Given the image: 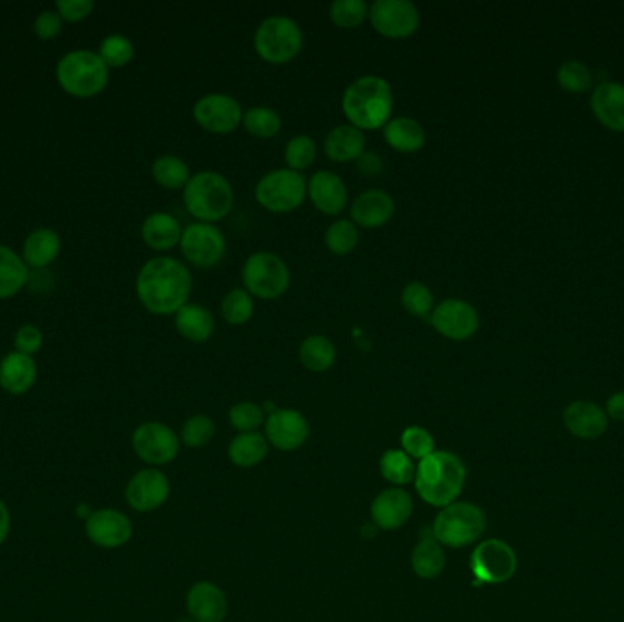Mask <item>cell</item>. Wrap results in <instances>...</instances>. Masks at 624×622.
<instances>
[{
	"label": "cell",
	"mask_w": 624,
	"mask_h": 622,
	"mask_svg": "<svg viewBox=\"0 0 624 622\" xmlns=\"http://www.w3.org/2000/svg\"><path fill=\"white\" fill-rule=\"evenodd\" d=\"M395 95L391 84L378 75H364L345 88L342 112L349 125L362 132L382 130L393 117Z\"/></svg>",
	"instance_id": "2"
},
{
	"label": "cell",
	"mask_w": 624,
	"mask_h": 622,
	"mask_svg": "<svg viewBox=\"0 0 624 622\" xmlns=\"http://www.w3.org/2000/svg\"><path fill=\"white\" fill-rule=\"evenodd\" d=\"M132 522L117 509H97L86 519V535L99 548L115 550L132 537Z\"/></svg>",
	"instance_id": "16"
},
{
	"label": "cell",
	"mask_w": 624,
	"mask_h": 622,
	"mask_svg": "<svg viewBox=\"0 0 624 622\" xmlns=\"http://www.w3.org/2000/svg\"><path fill=\"white\" fill-rule=\"evenodd\" d=\"M402 307L406 309L407 314L429 320L431 312L435 309V298L433 292L422 281H411L404 287V291L400 294Z\"/></svg>",
	"instance_id": "40"
},
{
	"label": "cell",
	"mask_w": 624,
	"mask_h": 622,
	"mask_svg": "<svg viewBox=\"0 0 624 622\" xmlns=\"http://www.w3.org/2000/svg\"><path fill=\"white\" fill-rule=\"evenodd\" d=\"M411 566L420 579H435L446 568V553L435 537L420 540L411 555Z\"/></svg>",
	"instance_id": "33"
},
{
	"label": "cell",
	"mask_w": 624,
	"mask_h": 622,
	"mask_svg": "<svg viewBox=\"0 0 624 622\" xmlns=\"http://www.w3.org/2000/svg\"><path fill=\"white\" fill-rule=\"evenodd\" d=\"M28 265L13 250L0 245V300L15 296L28 283Z\"/></svg>",
	"instance_id": "32"
},
{
	"label": "cell",
	"mask_w": 624,
	"mask_h": 622,
	"mask_svg": "<svg viewBox=\"0 0 624 622\" xmlns=\"http://www.w3.org/2000/svg\"><path fill=\"white\" fill-rule=\"evenodd\" d=\"M323 241L334 256H349L360 243V230L351 219H336L325 230Z\"/></svg>",
	"instance_id": "36"
},
{
	"label": "cell",
	"mask_w": 624,
	"mask_h": 622,
	"mask_svg": "<svg viewBox=\"0 0 624 622\" xmlns=\"http://www.w3.org/2000/svg\"><path fill=\"white\" fill-rule=\"evenodd\" d=\"M42 347V332L35 325H22L15 336V349L17 353L33 356L39 353Z\"/></svg>",
	"instance_id": "48"
},
{
	"label": "cell",
	"mask_w": 624,
	"mask_h": 622,
	"mask_svg": "<svg viewBox=\"0 0 624 622\" xmlns=\"http://www.w3.org/2000/svg\"><path fill=\"white\" fill-rule=\"evenodd\" d=\"M241 125L258 139H272L281 132V117L269 106H254L243 114Z\"/></svg>",
	"instance_id": "37"
},
{
	"label": "cell",
	"mask_w": 624,
	"mask_h": 622,
	"mask_svg": "<svg viewBox=\"0 0 624 622\" xmlns=\"http://www.w3.org/2000/svg\"><path fill=\"white\" fill-rule=\"evenodd\" d=\"M141 236L150 249L168 252V250L176 249L181 243L183 230L172 214L154 212L145 219L141 227Z\"/></svg>",
	"instance_id": "27"
},
{
	"label": "cell",
	"mask_w": 624,
	"mask_h": 622,
	"mask_svg": "<svg viewBox=\"0 0 624 622\" xmlns=\"http://www.w3.org/2000/svg\"><path fill=\"white\" fill-rule=\"evenodd\" d=\"M557 83L564 92L584 94L593 86V73L586 64L579 63V61H568L559 68Z\"/></svg>",
	"instance_id": "42"
},
{
	"label": "cell",
	"mask_w": 624,
	"mask_h": 622,
	"mask_svg": "<svg viewBox=\"0 0 624 622\" xmlns=\"http://www.w3.org/2000/svg\"><path fill=\"white\" fill-rule=\"evenodd\" d=\"M254 196L260 207L272 214H289L302 207L307 197V179L289 168H276L261 177Z\"/></svg>",
	"instance_id": "9"
},
{
	"label": "cell",
	"mask_w": 624,
	"mask_h": 622,
	"mask_svg": "<svg viewBox=\"0 0 624 622\" xmlns=\"http://www.w3.org/2000/svg\"><path fill=\"white\" fill-rule=\"evenodd\" d=\"M466 482L464 462L449 453L435 451L422 458L416 467L415 486L418 495L435 508H446L457 500Z\"/></svg>",
	"instance_id": "3"
},
{
	"label": "cell",
	"mask_w": 624,
	"mask_h": 622,
	"mask_svg": "<svg viewBox=\"0 0 624 622\" xmlns=\"http://www.w3.org/2000/svg\"><path fill=\"white\" fill-rule=\"evenodd\" d=\"M243 110L238 99L227 94H208L192 108L194 121L205 132L227 135L236 132L243 123Z\"/></svg>",
	"instance_id": "14"
},
{
	"label": "cell",
	"mask_w": 624,
	"mask_h": 622,
	"mask_svg": "<svg viewBox=\"0 0 624 622\" xmlns=\"http://www.w3.org/2000/svg\"><path fill=\"white\" fill-rule=\"evenodd\" d=\"M188 214L199 223L216 225L227 218L234 207V188L229 179L216 170H201L190 177L183 190Z\"/></svg>",
	"instance_id": "4"
},
{
	"label": "cell",
	"mask_w": 624,
	"mask_h": 622,
	"mask_svg": "<svg viewBox=\"0 0 624 622\" xmlns=\"http://www.w3.org/2000/svg\"><path fill=\"white\" fill-rule=\"evenodd\" d=\"M170 495L168 478L157 469L139 471L126 486V502L130 508L146 513L161 508Z\"/></svg>",
	"instance_id": "17"
},
{
	"label": "cell",
	"mask_w": 624,
	"mask_h": 622,
	"mask_svg": "<svg viewBox=\"0 0 624 622\" xmlns=\"http://www.w3.org/2000/svg\"><path fill=\"white\" fill-rule=\"evenodd\" d=\"M400 442L404 447V453L416 460H422V458L429 457L431 453H435V438L426 427H407L400 436Z\"/></svg>",
	"instance_id": "45"
},
{
	"label": "cell",
	"mask_w": 624,
	"mask_h": 622,
	"mask_svg": "<svg viewBox=\"0 0 624 622\" xmlns=\"http://www.w3.org/2000/svg\"><path fill=\"white\" fill-rule=\"evenodd\" d=\"M604 413L615 422H624V391L615 393L608 398Z\"/></svg>",
	"instance_id": "52"
},
{
	"label": "cell",
	"mask_w": 624,
	"mask_h": 622,
	"mask_svg": "<svg viewBox=\"0 0 624 622\" xmlns=\"http://www.w3.org/2000/svg\"><path fill=\"white\" fill-rule=\"evenodd\" d=\"M241 278L243 289L258 300H278L291 287V270L287 263L278 254L265 250L250 254L241 270Z\"/></svg>",
	"instance_id": "7"
},
{
	"label": "cell",
	"mask_w": 624,
	"mask_h": 622,
	"mask_svg": "<svg viewBox=\"0 0 624 622\" xmlns=\"http://www.w3.org/2000/svg\"><path fill=\"white\" fill-rule=\"evenodd\" d=\"M356 168L364 176H376L384 170V161L375 152H365L364 156L356 161Z\"/></svg>",
	"instance_id": "51"
},
{
	"label": "cell",
	"mask_w": 624,
	"mask_h": 622,
	"mask_svg": "<svg viewBox=\"0 0 624 622\" xmlns=\"http://www.w3.org/2000/svg\"><path fill=\"white\" fill-rule=\"evenodd\" d=\"M216 435L214 422L205 415H196L188 418L181 431V438L188 447L207 446L208 442Z\"/></svg>",
	"instance_id": "46"
},
{
	"label": "cell",
	"mask_w": 624,
	"mask_h": 622,
	"mask_svg": "<svg viewBox=\"0 0 624 622\" xmlns=\"http://www.w3.org/2000/svg\"><path fill=\"white\" fill-rule=\"evenodd\" d=\"M380 471H382L385 480H389L395 486H406L415 480L416 475L413 460L400 449H391L382 455Z\"/></svg>",
	"instance_id": "39"
},
{
	"label": "cell",
	"mask_w": 624,
	"mask_h": 622,
	"mask_svg": "<svg viewBox=\"0 0 624 622\" xmlns=\"http://www.w3.org/2000/svg\"><path fill=\"white\" fill-rule=\"evenodd\" d=\"M179 247L190 265L198 269H212L225 258L227 239L216 225L196 221L183 230Z\"/></svg>",
	"instance_id": "12"
},
{
	"label": "cell",
	"mask_w": 624,
	"mask_h": 622,
	"mask_svg": "<svg viewBox=\"0 0 624 622\" xmlns=\"http://www.w3.org/2000/svg\"><path fill=\"white\" fill-rule=\"evenodd\" d=\"M369 17V4L364 0H334L329 8V19L342 30H353Z\"/></svg>",
	"instance_id": "41"
},
{
	"label": "cell",
	"mask_w": 624,
	"mask_h": 622,
	"mask_svg": "<svg viewBox=\"0 0 624 622\" xmlns=\"http://www.w3.org/2000/svg\"><path fill=\"white\" fill-rule=\"evenodd\" d=\"M269 453V442L260 433H241L232 440L229 457L232 464L240 467H254L261 464Z\"/></svg>",
	"instance_id": "34"
},
{
	"label": "cell",
	"mask_w": 624,
	"mask_h": 622,
	"mask_svg": "<svg viewBox=\"0 0 624 622\" xmlns=\"http://www.w3.org/2000/svg\"><path fill=\"white\" fill-rule=\"evenodd\" d=\"M99 57L108 68H123L134 59V44L125 35H108L101 42Z\"/></svg>",
	"instance_id": "44"
},
{
	"label": "cell",
	"mask_w": 624,
	"mask_h": 622,
	"mask_svg": "<svg viewBox=\"0 0 624 622\" xmlns=\"http://www.w3.org/2000/svg\"><path fill=\"white\" fill-rule=\"evenodd\" d=\"M61 252V238L52 229L33 230L24 241L22 260L33 269H46Z\"/></svg>",
	"instance_id": "30"
},
{
	"label": "cell",
	"mask_w": 624,
	"mask_h": 622,
	"mask_svg": "<svg viewBox=\"0 0 624 622\" xmlns=\"http://www.w3.org/2000/svg\"><path fill=\"white\" fill-rule=\"evenodd\" d=\"M152 177L159 187L167 190H185L190 181V168L187 163L177 156L157 157L152 165Z\"/></svg>",
	"instance_id": "35"
},
{
	"label": "cell",
	"mask_w": 624,
	"mask_h": 622,
	"mask_svg": "<svg viewBox=\"0 0 624 622\" xmlns=\"http://www.w3.org/2000/svg\"><path fill=\"white\" fill-rule=\"evenodd\" d=\"M302 48V28L285 15H272L265 19L254 33V50L265 63H292Z\"/></svg>",
	"instance_id": "8"
},
{
	"label": "cell",
	"mask_w": 624,
	"mask_h": 622,
	"mask_svg": "<svg viewBox=\"0 0 624 622\" xmlns=\"http://www.w3.org/2000/svg\"><path fill=\"white\" fill-rule=\"evenodd\" d=\"M564 427L577 438L595 440L608 429V416L603 407L588 400H577L564 409Z\"/></svg>",
	"instance_id": "21"
},
{
	"label": "cell",
	"mask_w": 624,
	"mask_h": 622,
	"mask_svg": "<svg viewBox=\"0 0 624 622\" xmlns=\"http://www.w3.org/2000/svg\"><path fill=\"white\" fill-rule=\"evenodd\" d=\"M11 519L10 511L6 508V504L0 500V544L6 540L10 533Z\"/></svg>",
	"instance_id": "53"
},
{
	"label": "cell",
	"mask_w": 624,
	"mask_h": 622,
	"mask_svg": "<svg viewBox=\"0 0 624 622\" xmlns=\"http://www.w3.org/2000/svg\"><path fill=\"white\" fill-rule=\"evenodd\" d=\"M300 362L311 373H325L336 363V347L334 343L323 334L307 336L300 345Z\"/></svg>",
	"instance_id": "31"
},
{
	"label": "cell",
	"mask_w": 624,
	"mask_h": 622,
	"mask_svg": "<svg viewBox=\"0 0 624 622\" xmlns=\"http://www.w3.org/2000/svg\"><path fill=\"white\" fill-rule=\"evenodd\" d=\"M57 79L66 94L94 97L108 84V66L99 53L77 50L64 55L57 64Z\"/></svg>",
	"instance_id": "5"
},
{
	"label": "cell",
	"mask_w": 624,
	"mask_h": 622,
	"mask_svg": "<svg viewBox=\"0 0 624 622\" xmlns=\"http://www.w3.org/2000/svg\"><path fill=\"white\" fill-rule=\"evenodd\" d=\"M37 380V365L33 356L8 353L0 362V387L10 394L28 393Z\"/></svg>",
	"instance_id": "26"
},
{
	"label": "cell",
	"mask_w": 624,
	"mask_h": 622,
	"mask_svg": "<svg viewBox=\"0 0 624 622\" xmlns=\"http://www.w3.org/2000/svg\"><path fill=\"white\" fill-rule=\"evenodd\" d=\"M192 287L194 280L187 265L168 256L146 261L137 274V298L156 316H172L185 307Z\"/></svg>",
	"instance_id": "1"
},
{
	"label": "cell",
	"mask_w": 624,
	"mask_h": 622,
	"mask_svg": "<svg viewBox=\"0 0 624 622\" xmlns=\"http://www.w3.org/2000/svg\"><path fill=\"white\" fill-rule=\"evenodd\" d=\"M55 8L64 21L79 22L92 13L94 2L92 0H59Z\"/></svg>",
	"instance_id": "49"
},
{
	"label": "cell",
	"mask_w": 624,
	"mask_h": 622,
	"mask_svg": "<svg viewBox=\"0 0 624 622\" xmlns=\"http://www.w3.org/2000/svg\"><path fill=\"white\" fill-rule=\"evenodd\" d=\"M382 130L385 143L400 154H416L426 146V130L413 117H393Z\"/></svg>",
	"instance_id": "28"
},
{
	"label": "cell",
	"mask_w": 624,
	"mask_h": 622,
	"mask_svg": "<svg viewBox=\"0 0 624 622\" xmlns=\"http://www.w3.org/2000/svg\"><path fill=\"white\" fill-rule=\"evenodd\" d=\"M488 526L486 513L471 502H453L438 513L433 537L448 548H466L484 535Z\"/></svg>",
	"instance_id": "6"
},
{
	"label": "cell",
	"mask_w": 624,
	"mask_h": 622,
	"mask_svg": "<svg viewBox=\"0 0 624 622\" xmlns=\"http://www.w3.org/2000/svg\"><path fill=\"white\" fill-rule=\"evenodd\" d=\"M219 311L229 325H245L254 316V298L245 289H232L223 296Z\"/></svg>",
	"instance_id": "38"
},
{
	"label": "cell",
	"mask_w": 624,
	"mask_h": 622,
	"mask_svg": "<svg viewBox=\"0 0 624 622\" xmlns=\"http://www.w3.org/2000/svg\"><path fill=\"white\" fill-rule=\"evenodd\" d=\"M35 33L42 41H50L63 32V19L57 11H42L41 15L35 19Z\"/></svg>",
	"instance_id": "50"
},
{
	"label": "cell",
	"mask_w": 624,
	"mask_h": 622,
	"mask_svg": "<svg viewBox=\"0 0 624 622\" xmlns=\"http://www.w3.org/2000/svg\"><path fill=\"white\" fill-rule=\"evenodd\" d=\"M132 446L141 458L150 466L170 464L179 453V438L176 433L159 422H146L137 427L132 436Z\"/></svg>",
	"instance_id": "15"
},
{
	"label": "cell",
	"mask_w": 624,
	"mask_h": 622,
	"mask_svg": "<svg viewBox=\"0 0 624 622\" xmlns=\"http://www.w3.org/2000/svg\"><path fill=\"white\" fill-rule=\"evenodd\" d=\"M395 199L380 188L365 190L351 205V221L362 229H380L395 216Z\"/></svg>",
	"instance_id": "20"
},
{
	"label": "cell",
	"mask_w": 624,
	"mask_h": 622,
	"mask_svg": "<svg viewBox=\"0 0 624 622\" xmlns=\"http://www.w3.org/2000/svg\"><path fill=\"white\" fill-rule=\"evenodd\" d=\"M592 112L612 132H624V84L601 83L592 94Z\"/></svg>",
	"instance_id": "24"
},
{
	"label": "cell",
	"mask_w": 624,
	"mask_h": 622,
	"mask_svg": "<svg viewBox=\"0 0 624 622\" xmlns=\"http://www.w3.org/2000/svg\"><path fill=\"white\" fill-rule=\"evenodd\" d=\"M517 571V553L504 540L489 539L479 544L471 555V573L475 584H502Z\"/></svg>",
	"instance_id": "11"
},
{
	"label": "cell",
	"mask_w": 624,
	"mask_h": 622,
	"mask_svg": "<svg viewBox=\"0 0 624 622\" xmlns=\"http://www.w3.org/2000/svg\"><path fill=\"white\" fill-rule=\"evenodd\" d=\"M265 433L272 446L280 451H296L309 438V422L305 416L294 409H278L272 411Z\"/></svg>",
	"instance_id": "18"
},
{
	"label": "cell",
	"mask_w": 624,
	"mask_h": 622,
	"mask_svg": "<svg viewBox=\"0 0 624 622\" xmlns=\"http://www.w3.org/2000/svg\"><path fill=\"white\" fill-rule=\"evenodd\" d=\"M369 22L385 39H407L420 28V11L409 0H376L369 6Z\"/></svg>",
	"instance_id": "10"
},
{
	"label": "cell",
	"mask_w": 624,
	"mask_h": 622,
	"mask_svg": "<svg viewBox=\"0 0 624 622\" xmlns=\"http://www.w3.org/2000/svg\"><path fill=\"white\" fill-rule=\"evenodd\" d=\"M307 196L316 210L325 216H340L347 207V187L344 179L331 170H318L307 181Z\"/></svg>",
	"instance_id": "19"
},
{
	"label": "cell",
	"mask_w": 624,
	"mask_h": 622,
	"mask_svg": "<svg viewBox=\"0 0 624 622\" xmlns=\"http://www.w3.org/2000/svg\"><path fill=\"white\" fill-rule=\"evenodd\" d=\"M176 331L192 343H205L214 334V316L199 303H187L174 314Z\"/></svg>",
	"instance_id": "29"
},
{
	"label": "cell",
	"mask_w": 624,
	"mask_h": 622,
	"mask_svg": "<svg viewBox=\"0 0 624 622\" xmlns=\"http://www.w3.org/2000/svg\"><path fill=\"white\" fill-rule=\"evenodd\" d=\"M230 424L241 433H254L263 424V409L252 402L232 405L229 413Z\"/></svg>",
	"instance_id": "47"
},
{
	"label": "cell",
	"mask_w": 624,
	"mask_h": 622,
	"mask_svg": "<svg viewBox=\"0 0 624 622\" xmlns=\"http://www.w3.org/2000/svg\"><path fill=\"white\" fill-rule=\"evenodd\" d=\"M187 608L196 622H223L229 612L225 593L212 582H198L188 591Z\"/></svg>",
	"instance_id": "23"
},
{
	"label": "cell",
	"mask_w": 624,
	"mask_h": 622,
	"mask_svg": "<svg viewBox=\"0 0 624 622\" xmlns=\"http://www.w3.org/2000/svg\"><path fill=\"white\" fill-rule=\"evenodd\" d=\"M413 513V500L400 488L385 489L371 506V517L378 528L391 531L402 528Z\"/></svg>",
	"instance_id": "22"
},
{
	"label": "cell",
	"mask_w": 624,
	"mask_h": 622,
	"mask_svg": "<svg viewBox=\"0 0 624 622\" xmlns=\"http://www.w3.org/2000/svg\"><path fill=\"white\" fill-rule=\"evenodd\" d=\"M365 143V132L347 123L334 126L325 137L323 150L333 163H356L365 154Z\"/></svg>",
	"instance_id": "25"
},
{
	"label": "cell",
	"mask_w": 624,
	"mask_h": 622,
	"mask_svg": "<svg viewBox=\"0 0 624 622\" xmlns=\"http://www.w3.org/2000/svg\"><path fill=\"white\" fill-rule=\"evenodd\" d=\"M316 143L309 135H294L285 146V163L289 170L300 172L311 168L316 161Z\"/></svg>",
	"instance_id": "43"
},
{
	"label": "cell",
	"mask_w": 624,
	"mask_h": 622,
	"mask_svg": "<svg viewBox=\"0 0 624 622\" xmlns=\"http://www.w3.org/2000/svg\"><path fill=\"white\" fill-rule=\"evenodd\" d=\"M429 323L440 336L451 342H466L479 331L480 318L469 301L449 298L435 305Z\"/></svg>",
	"instance_id": "13"
}]
</instances>
